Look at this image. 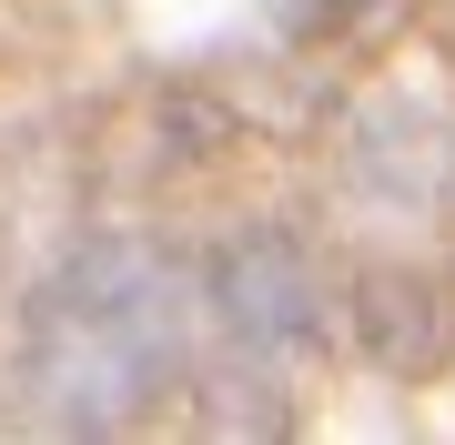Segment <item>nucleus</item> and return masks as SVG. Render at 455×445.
<instances>
[{"instance_id": "f257e3e1", "label": "nucleus", "mask_w": 455, "mask_h": 445, "mask_svg": "<svg viewBox=\"0 0 455 445\" xmlns=\"http://www.w3.org/2000/svg\"><path fill=\"white\" fill-rule=\"evenodd\" d=\"M182 354V274L152 264L142 243L82 253L31 314L20 385L51 425H122Z\"/></svg>"}]
</instances>
